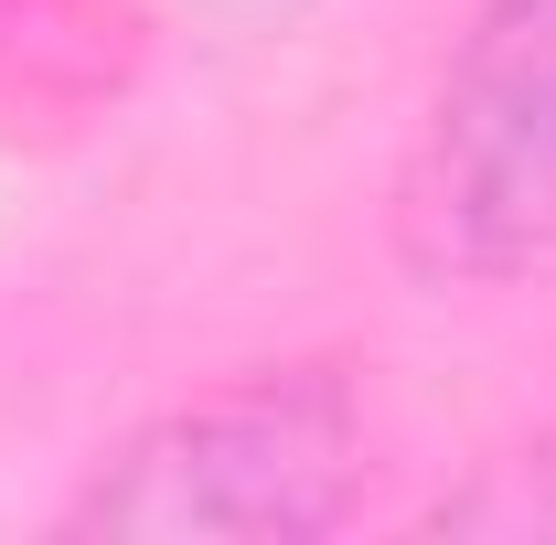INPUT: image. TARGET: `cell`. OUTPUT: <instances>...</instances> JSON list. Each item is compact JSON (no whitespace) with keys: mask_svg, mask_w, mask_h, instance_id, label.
Instances as JSON below:
<instances>
[{"mask_svg":"<svg viewBox=\"0 0 556 545\" xmlns=\"http://www.w3.org/2000/svg\"><path fill=\"white\" fill-rule=\"evenodd\" d=\"M353 481H364L353 375L268 364L129 428L54 524L118 545H311L353 514Z\"/></svg>","mask_w":556,"mask_h":545,"instance_id":"obj_1","label":"cell"},{"mask_svg":"<svg viewBox=\"0 0 556 545\" xmlns=\"http://www.w3.org/2000/svg\"><path fill=\"white\" fill-rule=\"evenodd\" d=\"M396 257L428 289H514L556 268V0H482L428 75Z\"/></svg>","mask_w":556,"mask_h":545,"instance_id":"obj_2","label":"cell"}]
</instances>
